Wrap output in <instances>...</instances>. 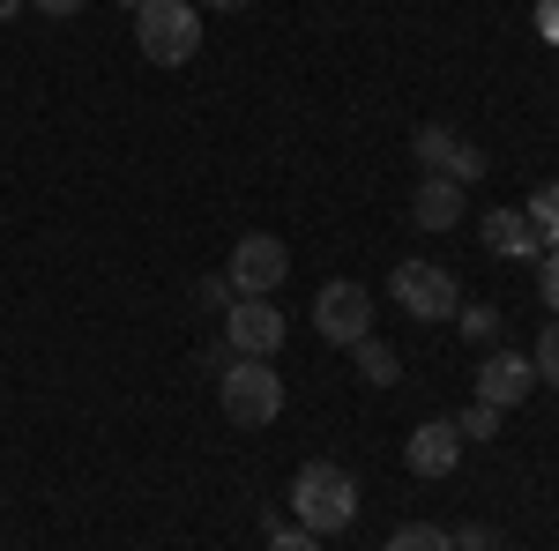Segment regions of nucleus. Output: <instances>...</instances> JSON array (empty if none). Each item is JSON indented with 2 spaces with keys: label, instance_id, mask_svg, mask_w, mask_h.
Returning a JSON list of instances; mask_svg holds the SVG:
<instances>
[{
  "label": "nucleus",
  "instance_id": "nucleus-5",
  "mask_svg": "<svg viewBox=\"0 0 559 551\" xmlns=\"http://www.w3.org/2000/svg\"><path fill=\"white\" fill-rule=\"evenodd\" d=\"M313 336H329L336 350H350L358 336H373V291L350 284V276L321 284V291H313Z\"/></svg>",
  "mask_w": 559,
  "mask_h": 551
},
{
  "label": "nucleus",
  "instance_id": "nucleus-20",
  "mask_svg": "<svg viewBox=\"0 0 559 551\" xmlns=\"http://www.w3.org/2000/svg\"><path fill=\"white\" fill-rule=\"evenodd\" d=\"M269 551H321L313 529H269Z\"/></svg>",
  "mask_w": 559,
  "mask_h": 551
},
{
  "label": "nucleus",
  "instance_id": "nucleus-8",
  "mask_svg": "<svg viewBox=\"0 0 559 551\" xmlns=\"http://www.w3.org/2000/svg\"><path fill=\"white\" fill-rule=\"evenodd\" d=\"M411 157H418V171H440V179H455V187H471L477 171H485V149L463 142L455 128H418L411 134Z\"/></svg>",
  "mask_w": 559,
  "mask_h": 551
},
{
  "label": "nucleus",
  "instance_id": "nucleus-16",
  "mask_svg": "<svg viewBox=\"0 0 559 551\" xmlns=\"http://www.w3.org/2000/svg\"><path fill=\"white\" fill-rule=\"evenodd\" d=\"M522 216H530V231H537V239H552V224H559V179H552V187H537V202H530Z\"/></svg>",
  "mask_w": 559,
  "mask_h": 551
},
{
  "label": "nucleus",
  "instance_id": "nucleus-24",
  "mask_svg": "<svg viewBox=\"0 0 559 551\" xmlns=\"http://www.w3.org/2000/svg\"><path fill=\"white\" fill-rule=\"evenodd\" d=\"M23 8H31V0H0V23H8V15H23Z\"/></svg>",
  "mask_w": 559,
  "mask_h": 551
},
{
  "label": "nucleus",
  "instance_id": "nucleus-11",
  "mask_svg": "<svg viewBox=\"0 0 559 551\" xmlns=\"http://www.w3.org/2000/svg\"><path fill=\"white\" fill-rule=\"evenodd\" d=\"M411 224H418V231H455V224H463V187L440 179V171H426L418 194H411Z\"/></svg>",
  "mask_w": 559,
  "mask_h": 551
},
{
  "label": "nucleus",
  "instance_id": "nucleus-14",
  "mask_svg": "<svg viewBox=\"0 0 559 551\" xmlns=\"http://www.w3.org/2000/svg\"><path fill=\"white\" fill-rule=\"evenodd\" d=\"M388 551H455L448 544V529H432V522H411V529H395Z\"/></svg>",
  "mask_w": 559,
  "mask_h": 551
},
{
  "label": "nucleus",
  "instance_id": "nucleus-18",
  "mask_svg": "<svg viewBox=\"0 0 559 551\" xmlns=\"http://www.w3.org/2000/svg\"><path fill=\"white\" fill-rule=\"evenodd\" d=\"M530 366H537V381H545V387H559V321L537 336V358H530Z\"/></svg>",
  "mask_w": 559,
  "mask_h": 551
},
{
  "label": "nucleus",
  "instance_id": "nucleus-26",
  "mask_svg": "<svg viewBox=\"0 0 559 551\" xmlns=\"http://www.w3.org/2000/svg\"><path fill=\"white\" fill-rule=\"evenodd\" d=\"M552 247H559V224H552V239H545V254H552Z\"/></svg>",
  "mask_w": 559,
  "mask_h": 551
},
{
  "label": "nucleus",
  "instance_id": "nucleus-4",
  "mask_svg": "<svg viewBox=\"0 0 559 551\" xmlns=\"http://www.w3.org/2000/svg\"><path fill=\"white\" fill-rule=\"evenodd\" d=\"M284 276H292V247H284L276 231H247V239L231 247V261H224L231 298H269Z\"/></svg>",
  "mask_w": 559,
  "mask_h": 551
},
{
  "label": "nucleus",
  "instance_id": "nucleus-9",
  "mask_svg": "<svg viewBox=\"0 0 559 551\" xmlns=\"http://www.w3.org/2000/svg\"><path fill=\"white\" fill-rule=\"evenodd\" d=\"M530 387H537V366H530L522 350H485V358H477V403L515 410V403H530Z\"/></svg>",
  "mask_w": 559,
  "mask_h": 551
},
{
  "label": "nucleus",
  "instance_id": "nucleus-17",
  "mask_svg": "<svg viewBox=\"0 0 559 551\" xmlns=\"http://www.w3.org/2000/svg\"><path fill=\"white\" fill-rule=\"evenodd\" d=\"M455 328H463V336H492V328H500V306H455Z\"/></svg>",
  "mask_w": 559,
  "mask_h": 551
},
{
  "label": "nucleus",
  "instance_id": "nucleus-3",
  "mask_svg": "<svg viewBox=\"0 0 559 551\" xmlns=\"http://www.w3.org/2000/svg\"><path fill=\"white\" fill-rule=\"evenodd\" d=\"M216 403H224V418L231 424H276L284 410V381H276V366L269 358H231L224 366V381H216Z\"/></svg>",
  "mask_w": 559,
  "mask_h": 551
},
{
  "label": "nucleus",
  "instance_id": "nucleus-12",
  "mask_svg": "<svg viewBox=\"0 0 559 551\" xmlns=\"http://www.w3.org/2000/svg\"><path fill=\"white\" fill-rule=\"evenodd\" d=\"M477 231H485V247H492L500 261H537V254H545V239L530 231V216H522V209H485Z\"/></svg>",
  "mask_w": 559,
  "mask_h": 551
},
{
  "label": "nucleus",
  "instance_id": "nucleus-25",
  "mask_svg": "<svg viewBox=\"0 0 559 551\" xmlns=\"http://www.w3.org/2000/svg\"><path fill=\"white\" fill-rule=\"evenodd\" d=\"M194 8H247V0H194Z\"/></svg>",
  "mask_w": 559,
  "mask_h": 551
},
{
  "label": "nucleus",
  "instance_id": "nucleus-1",
  "mask_svg": "<svg viewBox=\"0 0 559 551\" xmlns=\"http://www.w3.org/2000/svg\"><path fill=\"white\" fill-rule=\"evenodd\" d=\"M292 514H299V529H313V537L350 529L358 522V477L344 463H306L292 477Z\"/></svg>",
  "mask_w": 559,
  "mask_h": 551
},
{
  "label": "nucleus",
  "instance_id": "nucleus-10",
  "mask_svg": "<svg viewBox=\"0 0 559 551\" xmlns=\"http://www.w3.org/2000/svg\"><path fill=\"white\" fill-rule=\"evenodd\" d=\"M403 463L418 469V477H448V469L463 463V432H455V418H426L418 432H411Z\"/></svg>",
  "mask_w": 559,
  "mask_h": 551
},
{
  "label": "nucleus",
  "instance_id": "nucleus-23",
  "mask_svg": "<svg viewBox=\"0 0 559 551\" xmlns=\"http://www.w3.org/2000/svg\"><path fill=\"white\" fill-rule=\"evenodd\" d=\"M31 8H38V15H75L83 0H31Z\"/></svg>",
  "mask_w": 559,
  "mask_h": 551
},
{
  "label": "nucleus",
  "instance_id": "nucleus-15",
  "mask_svg": "<svg viewBox=\"0 0 559 551\" xmlns=\"http://www.w3.org/2000/svg\"><path fill=\"white\" fill-rule=\"evenodd\" d=\"M500 418H508V410H492V403H471V410H463V418H455V432H463V440H477V447H485V440H492V432H500Z\"/></svg>",
  "mask_w": 559,
  "mask_h": 551
},
{
  "label": "nucleus",
  "instance_id": "nucleus-7",
  "mask_svg": "<svg viewBox=\"0 0 559 551\" xmlns=\"http://www.w3.org/2000/svg\"><path fill=\"white\" fill-rule=\"evenodd\" d=\"M224 350L231 358H276L284 350V313L269 298H231L224 306Z\"/></svg>",
  "mask_w": 559,
  "mask_h": 551
},
{
  "label": "nucleus",
  "instance_id": "nucleus-2",
  "mask_svg": "<svg viewBox=\"0 0 559 551\" xmlns=\"http://www.w3.org/2000/svg\"><path fill=\"white\" fill-rule=\"evenodd\" d=\"M134 45L157 68H187L202 52V8L194 0H142L134 8Z\"/></svg>",
  "mask_w": 559,
  "mask_h": 551
},
{
  "label": "nucleus",
  "instance_id": "nucleus-21",
  "mask_svg": "<svg viewBox=\"0 0 559 551\" xmlns=\"http://www.w3.org/2000/svg\"><path fill=\"white\" fill-rule=\"evenodd\" d=\"M448 544H455V551H500V537H492V529H477V522H471V529H455Z\"/></svg>",
  "mask_w": 559,
  "mask_h": 551
},
{
  "label": "nucleus",
  "instance_id": "nucleus-27",
  "mask_svg": "<svg viewBox=\"0 0 559 551\" xmlns=\"http://www.w3.org/2000/svg\"><path fill=\"white\" fill-rule=\"evenodd\" d=\"M120 8H142V0H120Z\"/></svg>",
  "mask_w": 559,
  "mask_h": 551
},
{
  "label": "nucleus",
  "instance_id": "nucleus-22",
  "mask_svg": "<svg viewBox=\"0 0 559 551\" xmlns=\"http://www.w3.org/2000/svg\"><path fill=\"white\" fill-rule=\"evenodd\" d=\"M537 31H545V38L559 45V0H545V8H537Z\"/></svg>",
  "mask_w": 559,
  "mask_h": 551
},
{
  "label": "nucleus",
  "instance_id": "nucleus-6",
  "mask_svg": "<svg viewBox=\"0 0 559 551\" xmlns=\"http://www.w3.org/2000/svg\"><path fill=\"white\" fill-rule=\"evenodd\" d=\"M388 291H395V306H403L411 321H455V306H463L455 276H448L440 261H403V268L388 276Z\"/></svg>",
  "mask_w": 559,
  "mask_h": 551
},
{
  "label": "nucleus",
  "instance_id": "nucleus-19",
  "mask_svg": "<svg viewBox=\"0 0 559 551\" xmlns=\"http://www.w3.org/2000/svg\"><path fill=\"white\" fill-rule=\"evenodd\" d=\"M537 291H545V306H552V321H559V247L537 254Z\"/></svg>",
  "mask_w": 559,
  "mask_h": 551
},
{
  "label": "nucleus",
  "instance_id": "nucleus-13",
  "mask_svg": "<svg viewBox=\"0 0 559 551\" xmlns=\"http://www.w3.org/2000/svg\"><path fill=\"white\" fill-rule=\"evenodd\" d=\"M350 350H358V366H366V381H395V373H403V366H395V350H388V343H373V336H358L350 343Z\"/></svg>",
  "mask_w": 559,
  "mask_h": 551
}]
</instances>
